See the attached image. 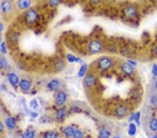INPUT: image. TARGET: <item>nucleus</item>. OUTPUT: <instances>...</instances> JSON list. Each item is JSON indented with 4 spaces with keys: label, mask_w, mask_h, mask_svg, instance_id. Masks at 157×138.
<instances>
[{
    "label": "nucleus",
    "mask_w": 157,
    "mask_h": 138,
    "mask_svg": "<svg viewBox=\"0 0 157 138\" xmlns=\"http://www.w3.org/2000/svg\"><path fill=\"white\" fill-rule=\"evenodd\" d=\"M74 131H75L74 128L71 126H66L64 129V135L66 136V137H71L73 136Z\"/></svg>",
    "instance_id": "obj_14"
},
{
    "label": "nucleus",
    "mask_w": 157,
    "mask_h": 138,
    "mask_svg": "<svg viewBox=\"0 0 157 138\" xmlns=\"http://www.w3.org/2000/svg\"><path fill=\"white\" fill-rule=\"evenodd\" d=\"M156 89H157V81H156Z\"/></svg>",
    "instance_id": "obj_39"
},
{
    "label": "nucleus",
    "mask_w": 157,
    "mask_h": 138,
    "mask_svg": "<svg viewBox=\"0 0 157 138\" xmlns=\"http://www.w3.org/2000/svg\"><path fill=\"white\" fill-rule=\"evenodd\" d=\"M31 5V0H18V6L20 9L25 10L28 8Z\"/></svg>",
    "instance_id": "obj_7"
},
{
    "label": "nucleus",
    "mask_w": 157,
    "mask_h": 138,
    "mask_svg": "<svg viewBox=\"0 0 157 138\" xmlns=\"http://www.w3.org/2000/svg\"><path fill=\"white\" fill-rule=\"evenodd\" d=\"M0 43H1V40H0Z\"/></svg>",
    "instance_id": "obj_40"
},
{
    "label": "nucleus",
    "mask_w": 157,
    "mask_h": 138,
    "mask_svg": "<svg viewBox=\"0 0 157 138\" xmlns=\"http://www.w3.org/2000/svg\"><path fill=\"white\" fill-rule=\"evenodd\" d=\"M96 82V78L94 76L91 74H89L86 76L85 78H84V84L87 87H91V86L94 85Z\"/></svg>",
    "instance_id": "obj_6"
},
{
    "label": "nucleus",
    "mask_w": 157,
    "mask_h": 138,
    "mask_svg": "<svg viewBox=\"0 0 157 138\" xmlns=\"http://www.w3.org/2000/svg\"><path fill=\"white\" fill-rule=\"evenodd\" d=\"M140 112H137L136 113L135 115H133V119L136 121V122L138 124H140Z\"/></svg>",
    "instance_id": "obj_30"
},
{
    "label": "nucleus",
    "mask_w": 157,
    "mask_h": 138,
    "mask_svg": "<svg viewBox=\"0 0 157 138\" xmlns=\"http://www.w3.org/2000/svg\"><path fill=\"white\" fill-rule=\"evenodd\" d=\"M0 66H1L2 68H6V67H7L8 66L7 60H6L4 57L0 58Z\"/></svg>",
    "instance_id": "obj_27"
},
{
    "label": "nucleus",
    "mask_w": 157,
    "mask_h": 138,
    "mask_svg": "<svg viewBox=\"0 0 157 138\" xmlns=\"http://www.w3.org/2000/svg\"><path fill=\"white\" fill-rule=\"evenodd\" d=\"M103 45L99 41H92L89 43L88 46V49L92 53L99 52L102 50Z\"/></svg>",
    "instance_id": "obj_1"
},
{
    "label": "nucleus",
    "mask_w": 157,
    "mask_h": 138,
    "mask_svg": "<svg viewBox=\"0 0 157 138\" xmlns=\"http://www.w3.org/2000/svg\"><path fill=\"white\" fill-rule=\"evenodd\" d=\"M3 29H4V26H3L2 23L0 22V32H2Z\"/></svg>",
    "instance_id": "obj_34"
},
{
    "label": "nucleus",
    "mask_w": 157,
    "mask_h": 138,
    "mask_svg": "<svg viewBox=\"0 0 157 138\" xmlns=\"http://www.w3.org/2000/svg\"><path fill=\"white\" fill-rule=\"evenodd\" d=\"M5 124H6V127L8 128V130H13L16 126V122L15 120L12 117H9L5 121Z\"/></svg>",
    "instance_id": "obj_9"
},
{
    "label": "nucleus",
    "mask_w": 157,
    "mask_h": 138,
    "mask_svg": "<svg viewBox=\"0 0 157 138\" xmlns=\"http://www.w3.org/2000/svg\"><path fill=\"white\" fill-rule=\"evenodd\" d=\"M49 2L52 6H57L61 3V0H50Z\"/></svg>",
    "instance_id": "obj_28"
},
{
    "label": "nucleus",
    "mask_w": 157,
    "mask_h": 138,
    "mask_svg": "<svg viewBox=\"0 0 157 138\" xmlns=\"http://www.w3.org/2000/svg\"><path fill=\"white\" fill-rule=\"evenodd\" d=\"M153 138H157V135H155L154 137Z\"/></svg>",
    "instance_id": "obj_38"
},
{
    "label": "nucleus",
    "mask_w": 157,
    "mask_h": 138,
    "mask_svg": "<svg viewBox=\"0 0 157 138\" xmlns=\"http://www.w3.org/2000/svg\"><path fill=\"white\" fill-rule=\"evenodd\" d=\"M67 96L64 91H59L57 94L56 98H55V103L59 106H62L66 101Z\"/></svg>",
    "instance_id": "obj_3"
},
{
    "label": "nucleus",
    "mask_w": 157,
    "mask_h": 138,
    "mask_svg": "<svg viewBox=\"0 0 157 138\" xmlns=\"http://www.w3.org/2000/svg\"><path fill=\"white\" fill-rule=\"evenodd\" d=\"M44 138H58V134L55 131L49 130L44 134Z\"/></svg>",
    "instance_id": "obj_18"
},
{
    "label": "nucleus",
    "mask_w": 157,
    "mask_h": 138,
    "mask_svg": "<svg viewBox=\"0 0 157 138\" xmlns=\"http://www.w3.org/2000/svg\"><path fill=\"white\" fill-rule=\"evenodd\" d=\"M111 65H112L111 60L108 57H103L102 59H101L99 62V68L102 69L103 70H108V69L111 66Z\"/></svg>",
    "instance_id": "obj_4"
},
{
    "label": "nucleus",
    "mask_w": 157,
    "mask_h": 138,
    "mask_svg": "<svg viewBox=\"0 0 157 138\" xmlns=\"http://www.w3.org/2000/svg\"><path fill=\"white\" fill-rule=\"evenodd\" d=\"M1 11H2L3 13H7L8 12L11 11L12 6L11 2L8 0H6V1H4L2 3H1Z\"/></svg>",
    "instance_id": "obj_5"
},
{
    "label": "nucleus",
    "mask_w": 157,
    "mask_h": 138,
    "mask_svg": "<svg viewBox=\"0 0 157 138\" xmlns=\"http://www.w3.org/2000/svg\"><path fill=\"white\" fill-rule=\"evenodd\" d=\"M92 3H94V4H96V3H99L101 0H90Z\"/></svg>",
    "instance_id": "obj_35"
},
{
    "label": "nucleus",
    "mask_w": 157,
    "mask_h": 138,
    "mask_svg": "<svg viewBox=\"0 0 157 138\" xmlns=\"http://www.w3.org/2000/svg\"><path fill=\"white\" fill-rule=\"evenodd\" d=\"M8 80H9L10 83L13 85H17L19 82V78L17 76L16 74L15 73H10L8 75Z\"/></svg>",
    "instance_id": "obj_13"
},
{
    "label": "nucleus",
    "mask_w": 157,
    "mask_h": 138,
    "mask_svg": "<svg viewBox=\"0 0 157 138\" xmlns=\"http://www.w3.org/2000/svg\"><path fill=\"white\" fill-rule=\"evenodd\" d=\"M129 135L130 136H133L135 135L136 133V124H130V125H129Z\"/></svg>",
    "instance_id": "obj_23"
},
{
    "label": "nucleus",
    "mask_w": 157,
    "mask_h": 138,
    "mask_svg": "<svg viewBox=\"0 0 157 138\" xmlns=\"http://www.w3.org/2000/svg\"><path fill=\"white\" fill-rule=\"evenodd\" d=\"M128 63H130V64L131 65V66H132V65H133V66H134V65H135V66L136 65V62H134V61H131V60H129Z\"/></svg>",
    "instance_id": "obj_33"
},
{
    "label": "nucleus",
    "mask_w": 157,
    "mask_h": 138,
    "mask_svg": "<svg viewBox=\"0 0 157 138\" xmlns=\"http://www.w3.org/2000/svg\"><path fill=\"white\" fill-rule=\"evenodd\" d=\"M26 20L28 23H34V22L37 21L38 18V14L37 12L34 9H30L26 13Z\"/></svg>",
    "instance_id": "obj_2"
},
{
    "label": "nucleus",
    "mask_w": 157,
    "mask_h": 138,
    "mask_svg": "<svg viewBox=\"0 0 157 138\" xmlns=\"http://www.w3.org/2000/svg\"><path fill=\"white\" fill-rule=\"evenodd\" d=\"M56 67L59 70H62V69L63 70V68H64V62L61 60H59L56 62Z\"/></svg>",
    "instance_id": "obj_26"
},
{
    "label": "nucleus",
    "mask_w": 157,
    "mask_h": 138,
    "mask_svg": "<svg viewBox=\"0 0 157 138\" xmlns=\"http://www.w3.org/2000/svg\"><path fill=\"white\" fill-rule=\"evenodd\" d=\"M72 137L73 138H83V133L80 130H75Z\"/></svg>",
    "instance_id": "obj_25"
},
{
    "label": "nucleus",
    "mask_w": 157,
    "mask_h": 138,
    "mask_svg": "<svg viewBox=\"0 0 157 138\" xmlns=\"http://www.w3.org/2000/svg\"><path fill=\"white\" fill-rule=\"evenodd\" d=\"M122 70L127 75H131L133 72V68L130 63H125L122 66Z\"/></svg>",
    "instance_id": "obj_8"
},
{
    "label": "nucleus",
    "mask_w": 157,
    "mask_h": 138,
    "mask_svg": "<svg viewBox=\"0 0 157 138\" xmlns=\"http://www.w3.org/2000/svg\"><path fill=\"white\" fill-rule=\"evenodd\" d=\"M113 138H120V137H119V136H115V137H114Z\"/></svg>",
    "instance_id": "obj_36"
},
{
    "label": "nucleus",
    "mask_w": 157,
    "mask_h": 138,
    "mask_svg": "<svg viewBox=\"0 0 157 138\" xmlns=\"http://www.w3.org/2000/svg\"><path fill=\"white\" fill-rule=\"evenodd\" d=\"M0 50H1V52L3 53V54H6V44H5L4 42L1 43V46H0Z\"/></svg>",
    "instance_id": "obj_29"
},
{
    "label": "nucleus",
    "mask_w": 157,
    "mask_h": 138,
    "mask_svg": "<svg viewBox=\"0 0 157 138\" xmlns=\"http://www.w3.org/2000/svg\"><path fill=\"white\" fill-rule=\"evenodd\" d=\"M20 87L21 88V89L22 91H29L31 88V83L29 80H22L20 82Z\"/></svg>",
    "instance_id": "obj_11"
},
{
    "label": "nucleus",
    "mask_w": 157,
    "mask_h": 138,
    "mask_svg": "<svg viewBox=\"0 0 157 138\" xmlns=\"http://www.w3.org/2000/svg\"><path fill=\"white\" fill-rule=\"evenodd\" d=\"M127 112V108L124 106H120L117 108L116 114L117 116L123 117Z\"/></svg>",
    "instance_id": "obj_15"
},
{
    "label": "nucleus",
    "mask_w": 157,
    "mask_h": 138,
    "mask_svg": "<svg viewBox=\"0 0 157 138\" xmlns=\"http://www.w3.org/2000/svg\"><path fill=\"white\" fill-rule=\"evenodd\" d=\"M3 130H4V124H2V122L0 121V133H1Z\"/></svg>",
    "instance_id": "obj_32"
},
{
    "label": "nucleus",
    "mask_w": 157,
    "mask_h": 138,
    "mask_svg": "<svg viewBox=\"0 0 157 138\" xmlns=\"http://www.w3.org/2000/svg\"><path fill=\"white\" fill-rule=\"evenodd\" d=\"M125 14L128 18H133L136 15V10L133 6H129L126 8Z\"/></svg>",
    "instance_id": "obj_12"
},
{
    "label": "nucleus",
    "mask_w": 157,
    "mask_h": 138,
    "mask_svg": "<svg viewBox=\"0 0 157 138\" xmlns=\"http://www.w3.org/2000/svg\"><path fill=\"white\" fill-rule=\"evenodd\" d=\"M87 64H85V63H84V64H82L80 66V69H79V71L78 73H77V75H78V77H83L84 75V74L86 73V70H87Z\"/></svg>",
    "instance_id": "obj_22"
},
{
    "label": "nucleus",
    "mask_w": 157,
    "mask_h": 138,
    "mask_svg": "<svg viewBox=\"0 0 157 138\" xmlns=\"http://www.w3.org/2000/svg\"><path fill=\"white\" fill-rule=\"evenodd\" d=\"M66 116V110L64 108H60L56 112V117L59 119H63Z\"/></svg>",
    "instance_id": "obj_16"
},
{
    "label": "nucleus",
    "mask_w": 157,
    "mask_h": 138,
    "mask_svg": "<svg viewBox=\"0 0 157 138\" xmlns=\"http://www.w3.org/2000/svg\"><path fill=\"white\" fill-rule=\"evenodd\" d=\"M29 107L32 110H37L39 108V103L36 99H32V101L29 102Z\"/></svg>",
    "instance_id": "obj_24"
},
{
    "label": "nucleus",
    "mask_w": 157,
    "mask_h": 138,
    "mask_svg": "<svg viewBox=\"0 0 157 138\" xmlns=\"http://www.w3.org/2000/svg\"><path fill=\"white\" fill-rule=\"evenodd\" d=\"M60 86L59 81L57 80H53L49 82L48 84V89H50L52 91H55L57 90Z\"/></svg>",
    "instance_id": "obj_10"
},
{
    "label": "nucleus",
    "mask_w": 157,
    "mask_h": 138,
    "mask_svg": "<svg viewBox=\"0 0 157 138\" xmlns=\"http://www.w3.org/2000/svg\"><path fill=\"white\" fill-rule=\"evenodd\" d=\"M152 73L154 75V76H157V65L154 64L152 68Z\"/></svg>",
    "instance_id": "obj_31"
},
{
    "label": "nucleus",
    "mask_w": 157,
    "mask_h": 138,
    "mask_svg": "<svg viewBox=\"0 0 157 138\" xmlns=\"http://www.w3.org/2000/svg\"><path fill=\"white\" fill-rule=\"evenodd\" d=\"M67 59L71 63H73V62H77V63H82V61L80 59V58L76 57L73 55L68 54L67 55Z\"/></svg>",
    "instance_id": "obj_17"
},
{
    "label": "nucleus",
    "mask_w": 157,
    "mask_h": 138,
    "mask_svg": "<svg viewBox=\"0 0 157 138\" xmlns=\"http://www.w3.org/2000/svg\"><path fill=\"white\" fill-rule=\"evenodd\" d=\"M149 126L150 130L154 131V132L157 131V119H153L150 121Z\"/></svg>",
    "instance_id": "obj_20"
},
{
    "label": "nucleus",
    "mask_w": 157,
    "mask_h": 138,
    "mask_svg": "<svg viewBox=\"0 0 157 138\" xmlns=\"http://www.w3.org/2000/svg\"><path fill=\"white\" fill-rule=\"evenodd\" d=\"M35 137V132L33 130H27L22 134V138H34Z\"/></svg>",
    "instance_id": "obj_21"
},
{
    "label": "nucleus",
    "mask_w": 157,
    "mask_h": 138,
    "mask_svg": "<svg viewBox=\"0 0 157 138\" xmlns=\"http://www.w3.org/2000/svg\"><path fill=\"white\" fill-rule=\"evenodd\" d=\"M110 137V132L107 129H101L99 131V137L100 138H109Z\"/></svg>",
    "instance_id": "obj_19"
},
{
    "label": "nucleus",
    "mask_w": 157,
    "mask_h": 138,
    "mask_svg": "<svg viewBox=\"0 0 157 138\" xmlns=\"http://www.w3.org/2000/svg\"><path fill=\"white\" fill-rule=\"evenodd\" d=\"M155 52H156V55H157V46H156V49H155Z\"/></svg>",
    "instance_id": "obj_37"
}]
</instances>
